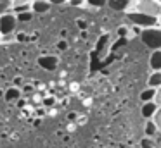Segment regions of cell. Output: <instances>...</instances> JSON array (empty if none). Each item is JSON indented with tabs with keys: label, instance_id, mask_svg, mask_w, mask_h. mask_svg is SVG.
Listing matches in <instances>:
<instances>
[{
	"label": "cell",
	"instance_id": "6da1fadb",
	"mask_svg": "<svg viewBox=\"0 0 161 148\" xmlns=\"http://www.w3.org/2000/svg\"><path fill=\"white\" fill-rule=\"evenodd\" d=\"M140 41L142 45H146L149 50H158L161 48V26H149V28H142L140 29Z\"/></svg>",
	"mask_w": 161,
	"mask_h": 148
},
{
	"label": "cell",
	"instance_id": "7a4b0ae2",
	"mask_svg": "<svg viewBox=\"0 0 161 148\" xmlns=\"http://www.w3.org/2000/svg\"><path fill=\"white\" fill-rule=\"evenodd\" d=\"M126 17H128V21L133 24V26L137 28H149V26H156L158 24V17H153L149 16V14H144V12H139V10L132 9L126 12Z\"/></svg>",
	"mask_w": 161,
	"mask_h": 148
},
{
	"label": "cell",
	"instance_id": "3957f363",
	"mask_svg": "<svg viewBox=\"0 0 161 148\" xmlns=\"http://www.w3.org/2000/svg\"><path fill=\"white\" fill-rule=\"evenodd\" d=\"M133 9L139 12L149 14L153 17H159L161 16V2L159 0H135Z\"/></svg>",
	"mask_w": 161,
	"mask_h": 148
},
{
	"label": "cell",
	"instance_id": "277c9868",
	"mask_svg": "<svg viewBox=\"0 0 161 148\" xmlns=\"http://www.w3.org/2000/svg\"><path fill=\"white\" fill-rule=\"evenodd\" d=\"M16 26H18V16H16V12H5L0 16V33H2V36H5V34H12L16 31Z\"/></svg>",
	"mask_w": 161,
	"mask_h": 148
},
{
	"label": "cell",
	"instance_id": "5b68a950",
	"mask_svg": "<svg viewBox=\"0 0 161 148\" xmlns=\"http://www.w3.org/2000/svg\"><path fill=\"white\" fill-rule=\"evenodd\" d=\"M133 5H135V0H108V3H106V7H109L114 12H125V14L128 10H132Z\"/></svg>",
	"mask_w": 161,
	"mask_h": 148
},
{
	"label": "cell",
	"instance_id": "8992f818",
	"mask_svg": "<svg viewBox=\"0 0 161 148\" xmlns=\"http://www.w3.org/2000/svg\"><path fill=\"white\" fill-rule=\"evenodd\" d=\"M52 9V3L49 0H31V12L35 14H47Z\"/></svg>",
	"mask_w": 161,
	"mask_h": 148
},
{
	"label": "cell",
	"instance_id": "52a82bcc",
	"mask_svg": "<svg viewBox=\"0 0 161 148\" xmlns=\"http://www.w3.org/2000/svg\"><path fill=\"white\" fill-rule=\"evenodd\" d=\"M158 109V103L154 100H149V102H142V107H140V114H142L144 119H151L154 115Z\"/></svg>",
	"mask_w": 161,
	"mask_h": 148
},
{
	"label": "cell",
	"instance_id": "ba28073f",
	"mask_svg": "<svg viewBox=\"0 0 161 148\" xmlns=\"http://www.w3.org/2000/svg\"><path fill=\"white\" fill-rule=\"evenodd\" d=\"M149 65L153 71H161V48L153 50V54L149 57Z\"/></svg>",
	"mask_w": 161,
	"mask_h": 148
},
{
	"label": "cell",
	"instance_id": "9c48e42d",
	"mask_svg": "<svg viewBox=\"0 0 161 148\" xmlns=\"http://www.w3.org/2000/svg\"><path fill=\"white\" fill-rule=\"evenodd\" d=\"M147 86L151 88H159L161 86V71H153L147 78Z\"/></svg>",
	"mask_w": 161,
	"mask_h": 148
},
{
	"label": "cell",
	"instance_id": "30bf717a",
	"mask_svg": "<svg viewBox=\"0 0 161 148\" xmlns=\"http://www.w3.org/2000/svg\"><path fill=\"white\" fill-rule=\"evenodd\" d=\"M144 131H146V136H151V138H153L159 129L156 127V124H154L153 119H146V127H144Z\"/></svg>",
	"mask_w": 161,
	"mask_h": 148
},
{
	"label": "cell",
	"instance_id": "8fae6325",
	"mask_svg": "<svg viewBox=\"0 0 161 148\" xmlns=\"http://www.w3.org/2000/svg\"><path fill=\"white\" fill-rule=\"evenodd\" d=\"M154 93H156V88L147 86L146 89H142V91H140V102H149V100H153L154 98Z\"/></svg>",
	"mask_w": 161,
	"mask_h": 148
},
{
	"label": "cell",
	"instance_id": "7c38bea8",
	"mask_svg": "<svg viewBox=\"0 0 161 148\" xmlns=\"http://www.w3.org/2000/svg\"><path fill=\"white\" fill-rule=\"evenodd\" d=\"M154 146H156V143H154V138L144 136L142 140H140V148H154Z\"/></svg>",
	"mask_w": 161,
	"mask_h": 148
},
{
	"label": "cell",
	"instance_id": "4fadbf2b",
	"mask_svg": "<svg viewBox=\"0 0 161 148\" xmlns=\"http://www.w3.org/2000/svg\"><path fill=\"white\" fill-rule=\"evenodd\" d=\"M12 9V0H0V16Z\"/></svg>",
	"mask_w": 161,
	"mask_h": 148
},
{
	"label": "cell",
	"instance_id": "5bb4252c",
	"mask_svg": "<svg viewBox=\"0 0 161 148\" xmlns=\"http://www.w3.org/2000/svg\"><path fill=\"white\" fill-rule=\"evenodd\" d=\"M151 119L154 120V124H156V127L161 131V105H158V109H156V112H154V115L151 117Z\"/></svg>",
	"mask_w": 161,
	"mask_h": 148
},
{
	"label": "cell",
	"instance_id": "9a60e30c",
	"mask_svg": "<svg viewBox=\"0 0 161 148\" xmlns=\"http://www.w3.org/2000/svg\"><path fill=\"white\" fill-rule=\"evenodd\" d=\"M16 16H18V21H21V23H28V21L33 17V14H31V10H25V12H19V14H16Z\"/></svg>",
	"mask_w": 161,
	"mask_h": 148
},
{
	"label": "cell",
	"instance_id": "2e32d148",
	"mask_svg": "<svg viewBox=\"0 0 161 148\" xmlns=\"http://www.w3.org/2000/svg\"><path fill=\"white\" fill-rule=\"evenodd\" d=\"M108 0H87V5H92L95 9H101V7H106Z\"/></svg>",
	"mask_w": 161,
	"mask_h": 148
},
{
	"label": "cell",
	"instance_id": "e0dca14e",
	"mask_svg": "<svg viewBox=\"0 0 161 148\" xmlns=\"http://www.w3.org/2000/svg\"><path fill=\"white\" fill-rule=\"evenodd\" d=\"M68 5H71V7H85L87 5V0H68Z\"/></svg>",
	"mask_w": 161,
	"mask_h": 148
},
{
	"label": "cell",
	"instance_id": "ac0fdd59",
	"mask_svg": "<svg viewBox=\"0 0 161 148\" xmlns=\"http://www.w3.org/2000/svg\"><path fill=\"white\" fill-rule=\"evenodd\" d=\"M31 3V0H12V7H19V5H28Z\"/></svg>",
	"mask_w": 161,
	"mask_h": 148
},
{
	"label": "cell",
	"instance_id": "d6986e66",
	"mask_svg": "<svg viewBox=\"0 0 161 148\" xmlns=\"http://www.w3.org/2000/svg\"><path fill=\"white\" fill-rule=\"evenodd\" d=\"M153 100L158 103V105H161V86H159V88H156V93H154V98Z\"/></svg>",
	"mask_w": 161,
	"mask_h": 148
},
{
	"label": "cell",
	"instance_id": "ffe728a7",
	"mask_svg": "<svg viewBox=\"0 0 161 148\" xmlns=\"http://www.w3.org/2000/svg\"><path fill=\"white\" fill-rule=\"evenodd\" d=\"M52 5H64V3H68V0H49Z\"/></svg>",
	"mask_w": 161,
	"mask_h": 148
},
{
	"label": "cell",
	"instance_id": "44dd1931",
	"mask_svg": "<svg viewBox=\"0 0 161 148\" xmlns=\"http://www.w3.org/2000/svg\"><path fill=\"white\" fill-rule=\"evenodd\" d=\"M118 33L121 34V36H126V33H128V28L121 26V28H119V29H118Z\"/></svg>",
	"mask_w": 161,
	"mask_h": 148
},
{
	"label": "cell",
	"instance_id": "7402d4cb",
	"mask_svg": "<svg viewBox=\"0 0 161 148\" xmlns=\"http://www.w3.org/2000/svg\"><path fill=\"white\" fill-rule=\"evenodd\" d=\"M158 24H159V26H161V16L158 17Z\"/></svg>",
	"mask_w": 161,
	"mask_h": 148
},
{
	"label": "cell",
	"instance_id": "603a6c76",
	"mask_svg": "<svg viewBox=\"0 0 161 148\" xmlns=\"http://www.w3.org/2000/svg\"><path fill=\"white\" fill-rule=\"evenodd\" d=\"M0 43H2V33H0Z\"/></svg>",
	"mask_w": 161,
	"mask_h": 148
},
{
	"label": "cell",
	"instance_id": "cb8c5ba5",
	"mask_svg": "<svg viewBox=\"0 0 161 148\" xmlns=\"http://www.w3.org/2000/svg\"><path fill=\"white\" fill-rule=\"evenodd\" d=\"M154 148H158V146H154Z\"/></svg>",
	"mask_w": 161,
	"mask_h": 148
},
{
	"label": "cell",
	"instance_id": "d4e9b609",
	"mask_svg": "<svg viewBox=\"0 0 161 148\" xmlns=\"http://www.w3.org/2000/svg\"><path fill=\"white\" fill-rule=\"evenodd\" d=\"M159 2H161V0H159Z\"/></svg>",
	"mask_w": 161,
	"mask_h": 148
}]
</instances>
